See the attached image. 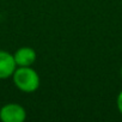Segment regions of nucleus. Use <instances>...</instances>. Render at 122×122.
<instances>
[{
  "label": "nucleus",
  "instance_id": "f257e3e1",
  "mask_svg": "<svg viewBox=\"0 0 122 122\" xmlns=\"http://www.w3.org/2000/svg\"><path fill=\"white\" fill-rule=\"evenodd\" d=\"M12 78L16 87L23 92H35L40 87V76L31 66L16 68Z\"/></svg>",
  "mask_w": 122,
  "mask_h": 122
},
{
  "label": "nucleus",
  "instance_id": "f03ea898",
  "mask_svg": "<svg viewBox=\"0 0 122 122\" xmlns=\"http://www.w3.org/2000/svg\"><path fill=\"white\" fill-rule=\"evenodd\" d=\"M25 118V109L17 103H7L0 109V120L3 122H23Z\"/></svg>",
  "mask_w": 122,
  "mask_h": 122
},
{
  "label": "nucleus",
  "instance_id": "7ed1b4c3",
  "mask_svg": "<svg viewBox=\"0 0 122 122\" xmlns=\"http://www.w3.org/2000/svg\"><path fill=\"white\" fill-rule=\"evenodd\" d=\"M17 64L12 54L5 50H0V79H7L13 76Z\"/></svg>",
  "mask_w": 122,
  "mask_h": 122
},
{
  "label": "nucleus",
  "instance_id": "20e7f679",
  "mask_svg": "<svg viewBox=\"0 0 122 122\" xmlns=\"http://www.w3.org/2000/svg\"><path fill=\"white\" fill-rule=\"evenodd\" d=\"M15 61L17 64V67H28L32 66L36 61V51L35 49L30 47H22L16 50L13 54Z\"/></svg>",
  "mask_w": 122,
  "mask_h": 122
},
{
  "label": "nucleus",
  "instance_id": "39448f33",
  "mask_svg": "<svg viewBox=\"0 0 122 122\" xmlns=\"http://www.w3.org/2000/svg\"><path fill=\"white\" fill-rule=\"evenodd\" d=\"M116 104H117V109L120 111V114L122 115V90L120 91L118 96H117V99H116Z\"/></svg>",
  "mask_w": 122,
  "mask_h": 122
},
{
  "label": "nucleus",
  "instance_id": "423d86ee",
  "mask_svg": "<svg viewBox=\"0 0 122 122\" xmlns=\"http://www.w3.org/2000/svg\"><path fill=\"white\" fill-rule=\"evenodd\" d=\"M121 78H122V68H121Z\"/></svg>",
  "mask_w": 122,
  "mask_h": 122
}]
</instances>
